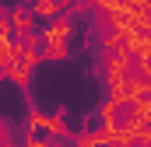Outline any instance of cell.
<instances>
[{
	"mask_svg": "<svg viewBox=\"0 0 151 147\" xmlns=\"http://www.w3.org/2000/svg\"><path fill=\"white\" fill-rule=\"evenodd\" d=\"M70 35H74V18L70 14L49 18V25L42 28V60H49V63L70 60Z\"/></svg>",
	"mask_w": 151,
	"mask_h": 147,
	"instance_id": "1",
	"label": "cell"
},
{
	"mask_svg": "<svg viewBox=\"0 0 151 147\" xmlns=\"http://www.w3.org/2000/svg\"><path fill=\"white\" fill-rule=\"evenodd\" d=\"M7 18H11V32H14V35H21V32H32V28H35V14H32V7H28V4H14V7L7 11Z\"/></svg>",
	"mask_w": 151,
	"mask_h": 147,
	"instance_id": "2",
	"label": "cell"
}]
</instances>
